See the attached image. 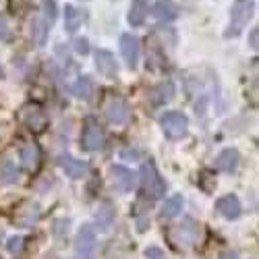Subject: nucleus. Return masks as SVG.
I'll return each instance as SVG.
<instances>
[{"instance_id": "1a4fd4ad", "label": "nucleus", "mask_w": 259, "mask_h": 259, "mask_svg": "<svg viewBox=\"0 0 259 259\" xmlns=\"http://www.w3.org/2000/svg\"><path fill=\"white\" fill-rule=\"evenodd\" d=\"M110 183L118 193H128L135 189V175L124 166H112L110 168Z\"/></svg>"}, {"instance_id": "a878e982", "label": "nucleus", "mask_w": 259, "mask_h": 259, "mask_svg": "<svg viewBox=\"0 0 259 259\" xmlns=\"http://www.w3.org/2000/svg\"><path fill=\"white\" fill-rule=\"evenodd\" d=\"M48 21H33L31 23V33L35 35V41H37V46L44 44V39H46V33H48Z\"/></svg>"}, {"instance_id": "6ab92c4d", "label": "nucleus", "mask_w": 259, "mask_h": 259, "mask_svg": "<svg viewBox=\"0 0 259 259\" xmlns=\"http://www.w3.org/2000/svg\"><path fill=\"white\" fill-rule=\"evenodd\" d=\"M147 19V0H133L131 11L126 15V21L131 23L133 27H141Z\"/></svg>"}, {"instance_id": "f8f14e48", "label": "nucleus", "mask_w": 259, "mask_h": 259, "mask_svg": "<svg viewBox=\"0 0 259 259\" xmlns=\"http://www.w3.org/2000/svg\"><path fill=\"white\" fill-rule=\"evenodd\" d=\"M215 209H218L220 215H224L226 220H236L239 215L243 213V207H241V201L236 195H224L215 201Z\"/></svg>"}, {"instance_id": "c85d7f7f", "label": "nucleus", "mask_w": 259, "mask_h": 259, "mask_svg": "<svg viewBox=\"0 0 259 259\" xmlns=\"http://www.w3.org/2000/svg\"><path fill=\"white\" fill-rule=\"evenodd\" d=\"M11 33V27H9V19L5 15H0V39H7Z\"/></svg>"}, {"instance_id": "0eeeda50", "label": "nucleus", "mask_w": 259, "mask_h": 259, "mask_svg": "<svg viewBox=\"0 0 259 259\" xmlns=\"http://www.w3.org/2000/svg\"><path fill=\"white\" fill-rule=\"evenodd\" d=\"M21 120H23V124L33 133H41L48 124V116L44 112V108L37 104H25L21 108Z\"/></svg>"}, {"instance_id": "f03ea898", "label": "nucleus", "mask_w": 259, "mask_h": 259, "mask_svg": "<svg viewBox=\"0 0 259 259\" xmlns=\"http://www.w3.org/2000/svg\"><path fill=\"white\" fill-rule=\"evenodd\" d=\"M255 3L253 0H234V5L230 9V25L226 29V37H236L241 35V31L247 27V23L253 19Z\"/></svg>"}, {"instance_id": "20e7f679", "label": "nucleus", "mask_w": 259, "mask_h": 259, "mask_svg": "<svg viewBox=\"0 0 259 259\" xmlns=\"http://www.w3.org/2000/svg\"><path fill=\"white\" fill-rule=\"evenodd\" d=\"M160 126L168 139L177 141V139H183L189 131V118L183 114V112H177V110H170V112H164L162 118H160Z\"/></svg>"}, {"instance_id": "5701e85b", "label": "nucleus", "mask_w": 259, "mask_h": 259, "mask_svg": "<svg viewBox=\"0 0 259 259\" xmlns=\"http://www.w3.org/2000/svg\"><path fill=\"white\" fill-rule=\"evenodd\" d=\"M154 15L158 21H170V19H175L179 13H177V7L172 0H160V3L154 7Z\"/></svg>"}, {"instance_id": "bb28decb", "label": "nucleus", "mask_w": 259, "mask_h": 259, "mask_svg": "<svg viewBox=\"0 0 259 259\" xmlns=\"http://www.w3.org/2000/svg\"><path fill=\"white\" fill-rule=\"evenodd\" d=\"M23 236H11L9 239V243H7V249H9V253H13V255H19L21 251H23Z\"/></svg>"}, {"instance_id": "393cba45", "label": "nucleus", "mask_w": 259, "mask_h": 259, "mask_svg": "<svg viewBox=\"0 0 259 259\" xmlns=\"http://www.w3.org/2000/svg\"><path fill=\"white\" fill-rule=\"evenodd\" d=\"M249 96L253 102L259 104V58H255V62L251 64V88H249Z\"/></svg>"}, {"instance_id": "7c9ffc66", "label": "nucleus", "mask_w": 259, "mask_h": 259, "mask_svg": "<svg viewBox=\"0 0 259 259\" xmlns=\"http://www.w3.org/2000/svg\"><path fill=\"white\" fill-rule=\"evenodd\" d=\"M249 44H251V48H253V50H257V52H259V25L249 33Z\"/></svg>"}, {"instance_id": "a211bd4d", "label": "nucleus", "mask_w": 259, "mask_h": 259, "mask_svg": "<svg viewBox=\"0 0 259 259\" xmlns=\"http://www.w3.org/2000/svg\"><path fill=\"white\" fill-rule=\"evenodd\" d=\"M19 181V168L15 164V160H11L9 156L0 160V185H15Z\"/></svg>"}, {"instance_id": "412c9836", "label": "nucleus", "mask_w": 259, "mask_h": 259, "mask_svg": "<svg viewBox=\"0 0 259 259\" xmlns=\"http://www.w3.org/2000/svg\"><path fill=\"white\" fill-rule=\"evenodd\" d=\"M73 96L79 98V100H90L92 94H94V81L90 77H79L75 83H73V88H71Z\"/></svg>"}, {"instance_id": "2eb2a0df", "label": "nucleus", "mask_w": 259, "mask_h": 259, "mask_svg": "<svg viewBox=\"0 0 259 259\" xmlns=\"http://www.w3.org/2000/svg\"><path fill=\"white\" fill-rule=\"evenodd\" d=\"M60 168L64 170V175L71 179H83L88 175V164L83 160H77L73 156H62L60 158Z\"/></svg>"}, {"instance_id": "423d86ee", "label": "nucleus", "mask_w": 259, "mask_h": 259, "mask_svg": "<svg viewBox=\"0 0 259 259\" xmlns=\"http://www.w3.org/2000/svg\"><path fill=\"white\" fill-rule=\"evenodd\" d=\"M104 143H106V135L102 124L94 116H90L83 126V149L85 152H98V149L104 147Z\"/></svg>"}, {"instance_id": "c756f323", "label": "nucleus", "mask_w": 259, "mask_h": 259, "mask_svg": "<svg viewBox=\"0 0 259 259\" xmlns=\"http://www.w3.org/2000/svg\"><path fill=\"white\" fill-rule=\"evenodd\" d=\"M75 50H77L79 54H88V52H90V44H88V39H85V37L75 39Z\"/></svg>"}, {"instance_id": "4468645a", "label": "nucleus", "mask_w": 259, "mask_h": 259, "mask_svg": "<svg viewBox=\"0 0 259 259\" xmlns=\"http://www.w3.org/2000/svg\"><path fill=\"white\" fill-rule=\"evenodd\" d=\"M85 19H88V13H85L83 9H77L73 5L64 7V27H67L69 33H75L85 23Z\"/></svg>"}, {"instance_id": "ddd939ff", "label": "nucleus", "mask_w": 259, "mask_h": 259, "mask_svg": "<svg viewBox=\"0 0 259 259\" xmlns=\"http://www.w3.org/2000/svg\"><path fill=\"white\" fill-rule=\"evenodd\" d=\"M96 69H98V73H100L102 77H106V79H114L118 67H116V60H114L112 52H108V50H98V52H96Z\"/></svg>"}, {"instance_id": "7ed1b4c3", "label": "nucleus", "mask_w": 259, "mask_h": 259, "mask_svg": "<svg viewBox=\"0 0 259 259\" xmlns=\"http://www.w3.org/2000/svg\"><path fill=\"white\" fill-rule=\"evenodd\" d=\"M139 181H141V191L145 193L149 199H158V197H162L164 193H166V183H164V179L160 177V172H158V168H156L154 162L147 160V162L141 166V170H139Z\"/></svg>"}, {"instance_id": "4be33fe9", "label": "nucleus", "mask_w": 259, "mask_h": 259, "mask_svg": "<svg viewBox=\"0 0 259 259\" xmlns=\"http://www.w3.org/2000/svg\"><path fill=\"white\" fill-rule=\"evenodd\" d=\"M183 203H185V201H183L181 195H172V197H168V199L162 203V207H160V215H162V218H175V215L181 213Z\"/></svg>"}, {"instance_id": "72a5a7b5", "label": "nucleus", "mask_w": 259, "mask_h": 259, "mask_svg": "<svg viewBox=\"0 0 259 259\" xmlns=\"http://www.w3.org/2000/svg\"><path fill=\"white\" fill-rule=\"evenodd\" d=\"M5 77V71H3V67H0V79H3Z\"/></svg>"}, {"instance_id": "f257e3e1", "label": "nucleus", "mask_w": 259, "mask_h": 259, "mask_svg": "<svg viewBox=\"0 0 259 259\" xmlns=\"http://www.w3.org/2000/svg\"><path fill=\"white\" fill-rule=\"evenodd\" d=\"M199 239H201V226L199 222L191 218H185L181 224H175L168 230V241L172 243V247L181 251L193 249L199 243Z\"/></svg>"}, {"instance_id": "6e6552de", "label": "nucleus", "mask_w": 259, "mask_h": 259, "mask_svg": "<svg viewBox=\"0 0 259 259\" xmlns=\"http://www.w3.org/2000/svg\"><path fill=\"white\" fill-rule=\"evenodd\" d=\"M104 112L112 124H124L128 120V114H131V108L122 98H110L104 106Z\"/></svg>"}, {"instance_id": "b1692460", "label": "nucleus", "mask_w": 259, "mask_h": 259, "mask_svg": "<svg viewBox=\"0 0 259 259\" xmlns=\"http://www.w3.org/2000/svg\"><path fill=\"white\" fill-rule=\"evenodd\" d=\"M172 96H175V85H172V81H164L154 90L152 98H154L156 104H166V102L172 100Z\"/></svg>"}, {"instance_id": "9b49d317", "label": "nucleus", "mask_w": 259, "mask_h": 259, "mask_svg": "<svg viewBox=\"0 0 259 259\" xmlns=\"http://www.w3.org/2000/svg\"><path fill=\"white\" fill-rule=\"evenodd\" d=\"M37 220H39V205L31 201H25L15 213V224L19 228H31L37 224Z\"/></svg>"}, {"instance_id": "f3484780", "label": "nucleus", "mask_w": 259, "mask_h": 259, "mask_svg": "<svg viewBox=\"0 0 259 259\" xmlns=\"http://www.w3.org/2000/svg\"><path fill=\"white\" fill-rule=\"evenodd\" d=\"M21 164L27 170H35L39 166V149L35 143H23L21 145V152H19Z\"/></svg>"}, {"instance_id": "aec40b11", "label": "nucleus", "mask_w": 259, "mask_h": 259, "mask_svg": "<svg viewBox=\"0 0 259 259\" xmlns=\"http://www.w3.org/2000/svg\"><path fill=\"white\" fill-rule=\"evenodd\" d=\"M112 220H114V207L108 201H104L96 211V224H98L100 230H108L112 224Z\"/></svg>"}, {"instance_id": "dca6fc26", "label": "nucleus", "mask_w": 259, "mask_h": 259, "mask_svg": "<svg viewBox=\"0 0 259 259\" xmlns=\"http://www.w3.org/2000/svg\"><path fill=\"white\" fill-rule=\"evenodd\" d=\"M239 160H241L239 152H236L234 147H228V149H224V152L218 154L213 166H215V170H220V172H232L236 166H239Z\"/></svg>"}, {"instance_id": "2f4dec72", "label": "nucleus", "mask_w": 259, "mask_h": 259, "mask_svg": "<svg viewBox=\"0 0 259 259\" xmlns=\"http://www.w3.org/2000/svg\"><path fill=\"white\" fill-rule=\"evenodd\" d=\"M62 230H64V232L69 230V220H56V222H54V232L60 234Z\"/></svg>"}, {"instance_id": "473e14b6", "label": "nucleus", "mask_w": 259, "mask_h": 259, "mask_svg": "<svg viewBox=\"0 0 259 259\" xmlns=\"http://www.w3.org/2000/svg\"><path fill=\"white\" fill-rule=\"evenodd\" d=\"M220 259H239V255L232 253V251H224V253L220 255Z\"/></svg>"}, {"instance_id": "9d476101", "label": "nucleus", "mask_w": 259, "mask_h": 259, "mask_svg": "<svg viewBox=\"0 0 259 259\" xmlns=\"http://www.w3.org/2000/svg\"><path fill=\"white\" fill-rule=\"evenodd\" d=\"M120 54L126 62L128 69H135L137 67V60H139V39L131 33H122L120 37Z\"/></svg>"}, {"instance_id": "cd10ccee", "label": "nucleus", "mask_w": 259, "mask_h": 259, "mask_svg": "<svg viewBox=\"0 0 259 259\" xmlns=\"http://www.w3.org/2000/svg\"><path fill=\"white\" fill-rule=\"evenodd\" d=\"M145 257L147 259H168V255L160 247H147L145 249Z\"/></svg>"}, {"instance_id": "39448f33", "label": "nucleus", "mask_w": 259, "mask_h": 259, "mask_svg": "<svg viewBox=\"0 0 259 259\" xmlns=\"http://www.w3.org/2000/svg\"><path fill=\"white\" fill-rule=\"evenodd\" d=\"M75 257L96 259V230L90 224H83L75 236Z\"/></svg>"}]
</instances>
